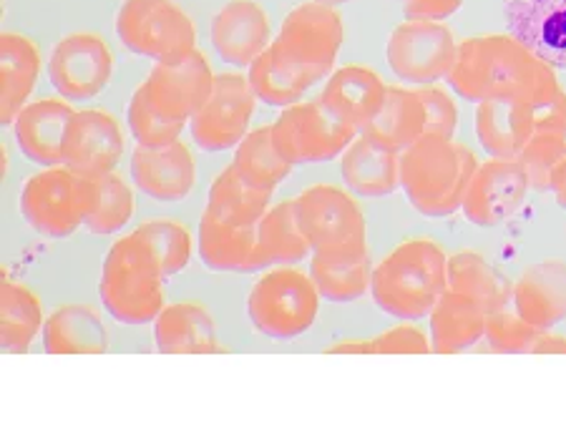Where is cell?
Here are the masks:
<instances>
[{"instance_id":"1","label":"cell","mask_w":566,"mask_h":422,"mask_svg":"<svg viewBox=\"0 0 566 422\" xmlns=\"http://www.w3.org/2000/svg\"><path fill=\"white\" fill-rule=\"evenodd\" d=\"M554 66L542 61L511 33L473 35L459 43L449 86L465 101L522 98L526 104L544 106L559 94L562 86Z\"/></svg>"},{"instance_id":"2","label":"cell","mask_w":566,"mask_h":422,"mask_svg":"<svg viewBox=\"0 0 566 422\" xmlns=\"http://www.w3.org/2000/svg\"><path fill=\"white\" fill-rule=\"evenodd\" d=\"M479 161L451 136L423 134L400 156V187L423 217H451L463 204Z\"/></svg>"},{"instance_id":"3","label":"cell","mask_w":566,"mask_h":422,"mask_svg":"<svg viewBox=\"0 0 566 422\" xmlns=\"http://www.w3.org/2000/svg\"><path fill=\"white\" fill-rule=\"evenodd\" d=\"M446 264V252L433 240H406L373 270L370 295L386 315L421 319L449 289Z\"/></svg>"},{"instance_id":"4","label":"cell","mask_w":566,"mask_h":422,"mask_svg":"<svg viewBox=\"0 0 566 422\" xmlns=\"http://www.w3.org/2000/svg\"><path fill=\"white\" fill-rule=\"evenodd\" d=\"M164 272L139 234L118 240L106 254L102 272V299L108 315L122 325L154 323L164 309Z\"/></svg>"},{"instance_id":"5","label":"cell","mask_w":566,"mask_h":422,"mask_svg":"<svg viewBox=\"0 0 566 422\" xmlns=\"http://www.w3.org/2000/svg\"><path fill=\"white\" fill-rule=\"evenodd\" d=\"M96 179L76 173L66 163L43 167L23 183L21 214L39 234L63 240L86 224L96 207Z\"/></svg>"},{"instance_id":"6","label":"cell","mask_w":566,"mask_h":422,"mask_svg":"<svg viewBox=\"0 0 566 422\" xmlns=\"http://www.w3.org/2000/svg\"><path fill=\"white\" fill-rule=\"evenodd\" d=\"M116 35L136 56L154 63H177L197 51L195 23L175 0H124Z\"/></svg>"},{"instance_id":"7","label":"cell","mask_w":566,"mask_h":422,"mask_svg":"<svg viewBox=\"0 0 566 422\" xmlns=\"http://www.w3.org/2000/svg\"><path fill=\"white\" fill-rule=\"evenodd\" d=\"M319 307L317 284L303 270L280 264L254 282L248 299L252 325L272 339H295L313 327Z\"/></svg>"},{"instance_id":"8","label":"cell","mask_w":566,"mask_h":422,"mask_svg":"<svg viewBox=\"0 0 566 422\" xmlns=\"http://www.w3.org/2000/svg\"><path fill=\"white\" fill-rule=\"evenodd\" d=\"M345 41L343 18L333 6L310 0L285 15L277 39L270 45L277 56L315 84L333 73Z\"/></svg>"},{"instance_id":"9","label":"cell","mask_w":566,"mask_h":422,"mask_svg":"<svg viewBox=\"0 0 566 422\" xmlns=\"http://www.w3.org/2000/svg\"><path fill=\"white\" fill-rule=\"evenodd\" d=\"M360 131L333 116L319 101L292 104L272 124V139L277 151L297 167V163L333 161L355 141Z\"/></svg>"},{"instance_id":"10","label":"cell","mask_w":566,"mask_h":422,"mask_svg":"<svg viewBox=\"0 0 566 422\" xmlns=\"http://www.w3.org/2000/svg\"><path fill=\"white\" fill-rule=\"evenodd\" d=\"M297 222L313 252L363 250L365 217L348 191L333 183H315L295 197Z\"/></svg>"},{"instance_id":"11","label":"cell","mask_w":566,"mask_h":422,"mask_svg":"<svg viewBox=\"0 0 566 422\" xmlns=\"http://www.w3.org/2000/svg\"><path fill=\"white\" fill-rule=\"evenodd\" d=\"M258 94L242 73H217L207 104L191 116V139L205 151H230L250 134Z\"/></svg>"},{"instance_id":"12","label":"cell","mask_w":566,"mask_h":422,"mask_svg":"<svg viewBox=\"0 0 566 422\" xmlns=\"http://www.w3.org/2000/svg\"><path fill=\"white\" fill-rule=\"evenodd\" d=\"M455 43L449 25L428 21H406L392 29L386 59L390 71L406 84L428 86L449 78L453 68Z\"/></svg>"},{"instance_id":"13","label":"cell","mask_w":566,"mask_h":422,"mask_svg":"<svg viewBox=\"0 0 566 422\" xmlns=\"http://www.w3.org/2000/svg\"><path fill=\"white\" fill-rule=\"evenodd\" d=\"M114 56L108 43L96 33H71L53 45L49 78L61 98L88 101L112 84Z\"/></svg>"},{"instance_id":"14","label":"cell","mask_w":566,"mask_h":422,"mask_svg":"<svg viewBox=\"0 0 566 422\" xmlns=\"http://www.w3.org/2000/svg\"><path fill=\"white\" fill-rule=\"evenodd\" d=\"M217 73L202 51H191L177 63H157L144 81L146 94L169 122L187 124L207 104Z\"/></svg>"},{"instance_id":"15","label":"cell","mask_w":566,"mask_h":422,"mask_svg":"<svg viewBox=\"0 0 566 422\" xmlns=\"http://www.w3.org/2000/svg\"><path fill=\"white\" fill-rule=\"evenodd\" d=\"M528 191L526 171L518 159H489L473 171L463 194V214L476 226H499L522 207Z\"/></svg>"},{"instance_id":"16","label":"cell","mask_w":566,"mask_h":422,"mask_svg":"<svg viewBox=\"0 0 566 422\" xmlns=\"http://www.w3.org/2000/svg\"><path fill=\"white\" fill-rule=\"evenodd\" d=\"M124 154V134L116 118L104 108L76 112L63 139V163L88 179L112 173Z\"/></svg>"},{"instance_id":"17","label":"cell","mask_w":566,"mask_h":422,"mask_svg":"<svg viewBox=\"0 0 566 422\" xmlns=\"http://www.w3.org/2000/svg\"><path fill=\"white\" fill-rule=\"evenodd\" d=\"M509 33L554 68H566V0H504Z\"/></svg>"},{"instance_id":"18","label":"cell","mask_w":566,"mask_h":422,"mask_svg":"<svg viewBox=\"0 0 566 422\" xmlns=\"http://www.w3.org/2000/svg\"><path fill=\"white\" fill-rule=\"evenodd\" d=\"M272 43L270 15L258 0H230L212 21V45L219 59L244 68Z\"/></svg>"},{"instance_id":"19","label":"cell","mask_w":566,"mask_h":422,"mask_svg":"<svg viewBox=\"0 0 566 422\" xmlns=\"http://www.w3.org/2000/svg\"><path fill=\"white\" fill-rule=\"evenodd\" d=\"M132 177L146 197L157 201H181L197 181L195 156L179 139L164 146H136Z\"/></svg>"},{"instance_id":"20","label":"cell","mask_w":566,"mask_h":422,"mask_svg":"<svg viewBox=\"0 0 566 422\" xmlns=\"http://www.w3.org/2000/svg\"><path fill=\"white\" fill-rule=\"evenodd\" d=\"M199 256L217 272H260L270 267L268 254L260 244V224L237 226L217 219L205 209L199 222Z\"/></svg>"},{"instance_id":"21","label":"cell","mask_w":566,"mask_h":422,"mask_svg":"<svg viewBox=\"0 0 566 422\" xmlns=\"http://www.w3.org/2000/svg\"><path fill=\"white\" fill-rule=\"evenodd\" d=\"M73 108L66 98L33 101L18 114L13 134L18 149L39 167H59L63 163V139L73 118Z\"/></svg>"},{"instance_id":"22","label":"cell","mask_w":566,"mask_h":422,"mask_svg":"<svg viewBox=\"0 0 566 422\" xmlns=\"http://www.w3.org/2000/svg\"><path fill=\"white\" fill-rule=\"evenodd\" d=\"M386 84L368 66H343L331 73V81L319 94V104L340 118L343 124L360 128L370 124V118L380 112L386 98Z\"/></svg>"},{"instance_id":"23","label":"cell","mask_w":566,"mask_h":422,"mask_svg":"<svg viewBox=\"0 0 566 422\" xmlns=\"http://www.w3.org/2000/svg\"><path fill=\"white\" fill-rule=\"evenodd\" d=\"M534 131V106L522 98H486L476 108V136L496 159H518Z\"/></svg>"},{"instance_id":"24","label":"cell","mask_w":566,"mask_h":422,"mask_svg":"<svg viewBox=\"0 0 566 422\" xmlns=\"http://www.w3.org/2000/svg\"><path fill=\"white\" fill-rule=\"evenodd\" d=\"M511 302L518 315L538 329L562 323L566 319V264L549 260L524 270Z\"/></svg>"},{"instance_id":"25","label":"cell","mask_w":566,"mask_h":422,"mask_svg":"<svg viewBox=\"0 0 566 422\" xmlns=\"http://www.w3.org/2000/svg\"><path fill=\"white\" fill-rule=\"evenodd\" d=\"M154 339L164 355H214L222 352L217 342L214 319L199 302H177L154 319Z\"/></svg>"},{"instance_id":"26","label":"cell","mask_w":566,"mask_h":422,"mask_svg":"<svg viewBox=\"0 0 566 422\" xmlns=\"http://www.w3.org/2000/svg\"><path fill=\"white\" fill-rule=\"evenodd\" d=\"M41 73V53L31 39L21 33L0 35V122L13 126Z\"/></svg>"},{"instance_id":"27","label":"cell","mask_w":566,"mask_h":422,"mask_svg":"<svg viewBox=\"0 0 566 422\" xmlns=\"http://www.w3.org/2000/svg\"><path fill=\"white\" fill-rule=\"evenodd\" d=\"M360 134L378 146L403 154L426 134V106L418 91L388 86L380 112L360 128Z\"/></svg>"},{"instance_id":"28","label":"cell","mask_w":566,"mask_h":422,"mask_svg":"<svg viewBox=\"0 0 566 422\" xmlns=\"http://www.w3.org/2000/svg\"><path fill=\"white\" fill-rule=\"evenodd\" d=\"M340 173L353 194L368 199L388 197L400 187V156L360 134L343 151Z\"/></svg>"},{"instance_id":"29","label":"cell","mask_w":566,"mask_h":422,"mask_svg":"<svg viewBox=\"0 0 566 422\" xmlns=\"http://www.w3.org/2000/svg\"><path fill=\"white\" fill-rule=\"evenodd\" d=\"M428 317L431 347L438 355L463 352L486 337V309L459 292L446 289Z\"/></svg>"},{"instance_id":"30","label":"cell","mask_w":566,"mask_h":422,"mask_svg":"<svg viewBox=\"0 0 566 422\" xmlns=\"http://www.w3.org/2000/svg\"><path fill=\"white\" fill-rule=\"evenodd\" d=\"M43 347L49 355H102L108 347V333L94 307L66 305L45 319Z\"/></svg>"},{"instance_id":"31","label":"cell","mask_w":566,"mask_h":422,"mask_svg":"<svg viewBox=\"0 0 566 422\" xmlns=\"http://www.w3.org/2000/svg\"><path fill=\"white\" fill-rule=\"evenodd\" d=\"M310 277L317 284L319 297L327 302H355L370 289L373 267L368 246L340 252H313Z\"/></svg>"},{"instance_id":"32","label":"cell","mask_w":566,"mask_h":422,"mask_svg":"<svg viewBox=\"0 0 566 422\" xmlns=\"http://www.w3.org/2000/svg\"><path fill=\"white\" fill-rule=\"evenodd\" d=\"M446 279H449L451 292L479 302L486 312L506 305L514 297V284L501 277L479 252L471 250L449 256Z\"/></svg>"},{"instance_id":"33","label":"cell","mask_w":566,"mask_h":422,"mask_svg":"<svg viewBox=\"0 0 566 422\" xmlns=\"http://www.w3.org/2000/svg\"><path fill=\"white\" fill-rule=\"evenodd\" d=\"M43 307L29 287L3 277L0 284V345L6 352H29L33 339L41 335Z\"/></svg>"},{"instance_id":"34","label":"cell","mask_w":566,"mask_h":422,"mask_svg":"<svg viewBox=\"0 0 566 422\" xmlns=\"http://www.w3.org/2000/svg\"><path fill=\"white\" fill-rule=\"evenodd\" d=\"M270 199L272 191L252 187V183L244 181L240 177V171L230 163V167L212 181V187H209L207 209L227 224L252 226L260 224L262 217L268 214Z\"/></svg>"},{"instance_id":"35","label":"cell","mask_w":566,"mask_h":422,"mask_svg":"<svg viewBox=\"0 0 566 422\" xmlns=\"http://www.w3.org/2000/svg\"><path fill=\"white\" fill-rule=\"evenodd\" d=\"M232 167L240 171L244 181L264 191H275L295 169L277 151L275 139H272V124L254 128V131L244 136L240 146H237Z\"/></svg>"},{"instance_id":"36","label":"cell","mask_w":566,"mask_h":422,"mask_svg":"<svg viewBox=\"0 0 566 422\" xmlns=\"http://www.w3.org/2000/svg\"><path fill=\"white\" fill-rule=\"evenodd\" d=\"M248 78L262 104L277 106V108H287L292 104H297L300 96L315 86L313 78H307L305 73L287 66V63L277 56L272 45H268V49L252 61Z\"/></svg>"},{"instance_id":"37","label":"cell","mask_w":566,"mask_h":422,"mask_svg":"<svg viewBox=\"0 0 566 422\" xmlns=\"http://www.w3.org/2000/svg\"><path fill=\"white\" fill-rule=\"evenodd\" d=\"M260 244L270 264H295L313 254V246L297 222L295 199L280 201L268 209L260 222Z\"/></svg>"},{"instance_id":"38","label":"cell","mask_w":566,"mask_h":422,"mask_svg":"<svg viewBox=\"0 0 566 422\" xmlns=\"http://www.w3.org/2000/svg\"><path fill=\"white\" fill-rule=\"evenodd\" d=\"M96 207L86 219V229L98 236L122 232L134 217V194L129 183L112 171L104 173L102 179H96Z\"/></svg>"},{"instance_id":"39","label":"cell","mask_w":566,"mask_h":422,"mask_svg":"<svg viewBox=\"0 0 566 422\" xmlns=\"http://www.w3.org/2000/svg\"><path fill=\"white\" fill-rule=\"evenodd\" d=\"M161 264L164 277H175L191 260V234L171 219H154L134 229Z\"/></svg>"},{"instance_id":"40","label":"cell","mask_w":566,"mask_h":422,"mask_svg":"<svg viewBox=\"0 0 566 422\" xmlns=\"http://www.w3.org/2000/svg\"><path fill=\"white\" fill-rule=\"evenodd\" d=\"M538 333H542V329L528 325L526 319L518 315L514 302H506V305L486 312V339L496 352H532Z\"/></svg>"},{"instance_id":"41","label":"cell","mask_w":566,"mask_h":422,"mask_svg":"<svg viewBox=\"0 0 566 422\" xmlns=\"http://www.w3.org/2000/svg\"><path fill=\"white\" fill-rule=\"evenodd\" d=\"M566 161V136L554 131H534L526 141L518 163L528 179V187L549 189L554 171Z\"/></svg>"},{"instance_id":"42","label":"cell","mask_w":566,"mask_h":422,"mask_svg":"<svg viewBox=\"0 0 566 422\" xmlns=\"http://www.w3.org/2000/svg\"><path fill=\"white\" fill-rule=\"evenodd\" d=\"M129 128L134 134L136 144L142 146H164L179 139L181 128L185 124L169 122L159 114V108L151 104L149 94H146L144 84L134 91V96L129 101Z\"/></svg>"},{"instance_id":"43","label":"cell","mask_w":566,"mask_h":422,"mask_svg":"<svg viewBox=\"0 0 566 422\" xmlns=\"http://www.w3.org/2000/svg\"><path fill=\"white\" fill-rule=\"evenodd\" d=\"M433 352L431 339L413 325L390 327L378 337L368 339V355H428Z\"/></svg>"},{"instance_id":"44","label":"cell","mask_w":566,"mask_h":422,"mask_svg":"<svg viewBox=\"0 0 566 422\" xmlns=\"http://www.w3.org/2000/svg\"><path fill=\"white\" fill-rule=\"evenodd\" d=\"M426 106V134H455V124H459V112H455L453 98L438 86H423L416 88Z\"/></svg>"},{"instance_id":"45","label":"cell","mask_w":566,"mask_h":422,"mask_svg":"<svg viewBox=\"0 0 566 422\" xmlns=\"http://www.w3.org/2000/svg\"><path fill=\"white\" fill-rule=\"evenodd\" d=\"M463 0H403L406 21L441 23L453 13H459Z\"/></svg>"},{"instance_id":"46","label":"cell","mask_w":566,"mask_h":422,"mask_svg":"<svg viewBox=\"0 0 566 422\" xmlns=\"http://www.w3.org/2000/svg\"><path fill=\"white\" fill-rule=\"evenodd\" d=\"M536 131H554L566 136V91L562 88L549 104L534 108Z\"/></svg>"},{"instance_id":"47","label":"cell","mask_w":566,"mask_h":422,"mask_svg":"<svg viewBox=\"0 0 566 422\" xmlns=\"http://www.w3.org/2000/svg\"><path fill=\"white\" fill-rule=\"evenodd\" d=\"M532 355H566V339L562 335L542 329L532 347Z\"/></svg>"},{"instance_id":"48","label":"cell","mask_w":566,"mask_h":422,"mask_svg":"<svg viewBox=\"0 0 566 422\" xmlns=\"http://www.w3.org/2000/svg\"><path fill=\"white\" fill-rule=\"evenodd\" d=\"M327 355H368V342H365V339L335 342L333 347H327Z\"/></svg>"},{"instance_id":"49","label":"cell","mask_w":566,"mask_h":422,"mask_svg":"<svg viewBox=\"0 0 566 422\" xmlns=\"http://www.w3.org/2000/svg\"><path fill=\"white\" fill-rule=\"evenodd\" d=\"M554 194H556V199H559V204L562 207H566V161L562 163L559 169L554 171V177H552V187H549Z\"/></svg>"},{"instance_id":"50","label":"cell","mask_w":566,"mask_h":422,"mask_svg":"<svg viewBox=\"0 0 566 422\" xmlns=\"http://www.w3.org/2000/svg\"><path fill=\"white\" fill-rule=\"evenodd\" d=\"M317 3H325V6H345V3H350V0H317Z\"/></svg>"}]
</instances>
